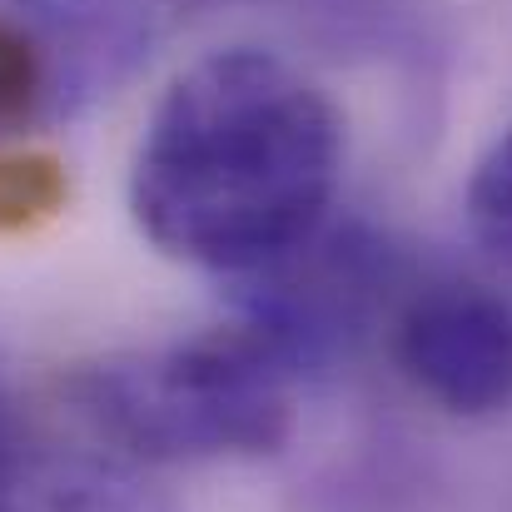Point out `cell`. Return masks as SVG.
<instances>
[{
    "mask_svg": "<svg viewBox=\"0 0 512 512\" xmlns=\"http://www.w3.org/2000/svg\"><path fill=\"white\" fill-rule=\"evenodd\" d=\"M304 373L254 324L209 329L150 353L100 358L65 378L70 413L115 453L145 463L264 458L294 433Z\"/></svg>",
    "mask_w": 512,
    "mask_h": 512,
    "instance_id": "obj_2",
    "label": "cell"
},
{
    "mask_svg": "<svg viewBox=\"0 0 512 512\" xmlns=\"http://www.w3.org/2000/svg\"><path fill=\"white\" fill-rule=\"evenodd\" d=\"M339 170L334 100L284 55L234 45L160 100L130 170V209L160 254L249 279L329 224Z\"/></svg>",
    "mask_w": 512,
    "mask_h": 512,
    "instance_id": "obj_1",
    "label": "cell"
},
{
    "mask_svg": "<svg viewBox=\"0 0 512 512\" xmlns=\"http://www.w3.org/2000/svg\"><path fill=\"white\" fill-rule=\"evenodd\" d=\"M184 5H214V0H184Z\"/></svg>",
    "mask_w": 512,
    "mask_h": 512,
    "instance_id": "obj_7",
    "label": "cell"
},
{
    "mask_svg": "<svg viewBox=\"0 0 512 512\" xmlns=\"http://www.w3.org/2000/svg\"><path fill=\"white\" fill-rule=\"evenodd\" d=\"M468 224L503 264H512V125L468 179Z\"/></svg>",
    "mask_w": 512,
    "mask_h": 512,
    "instance_id": "obj_6",
    "label": "cell"
},
{
    "mask_svg": "<svg viewBox=\"0 0 512 512\" xmlns=\"http://www.w3.org/2000/svg\"><path fill=\"white\" fill-rule=\"evenodd\" d=\"M393 284L398 259L373 229L319 224L299 249L249 274L244 324L264 329L309 378L373 334Z\"/></svg>",
    "mask_w": 512,
    "mask_h": 512,
    "instance_id": "obj_3",
    "label": "cell"
},
{
    "mask_svg": "<svg viewBox=\"0 0 512 512\" xmlns=\"http://www.w3.org/2000/svg\"><path fill=\"white\" fill-rule=\"evenodd\" d=\"M65 170L45 155H0V234L35 229L65 209Z\"/></svg>",
    "mask_w": 512,
    "mask_h": 512,
    "instance_id": "obj_5",
    "label": "cell"
},
{
    "mask_svg": "<svg viewBox=\"0 0 512 512\" xmlns=\"http://www.w3.org/2000/svg\"><path fill=\"white\" fill-rule=\"evenodd\" d=\"M0 418H5V408H0Z\"/></svg>",
    "mask_w": 512,
    "mask_h": 512,
    "instance_id": "obj_9",
    "label": "cell"
},
{
    "mask_svg": "<svg viewBox=\"0 0 512 512\" xmlns=\"http://www.w3.org/2000/svg\"><path fill=\"white\" fill-rule=\"evenodd\" d=\"M0 512H5V498H0Z\"/></svg>",
    "mask_w": 512,
    "mask_h": 512,
    "instance_id": "obj_8",
    "label": "cell"
},
{
    "mask_svg": "<svg viewBox=\"0 0 512 512\" xmlns=\"http://www.w3.org/2000/svg\"><path fill=\"white\" fill-rule=\"evenodd\" d=\"M403 378L448 413L488 418L512 403V299L483 284H423L393 324Z\"/></svg>",
    "mask_w": 512,
    "mask_h": 512,
    "instance_id": "obj_4",
    "label": "cell"
}]
</instances>
